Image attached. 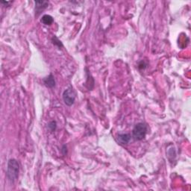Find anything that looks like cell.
Segmentation results:
<instances>
[{
	"mask_svg": "<svg viewBox=\"0 0 191 191\" xmlns=\"http://www.w3.org/2000/svg\"><path fill=\"white\" fill-rule=\"evenodd\" d=\"M19 164L15 159H10L8 163L7 167V177L10 182L15 181L19 176Z\"/></svg>",
	"mask_w": 191,
	"mask_h": 191,
	"instance_id": "obj_1",
	"label": "cell"
},
{
	"mask_svg": "<svg viewBox=\"0 0 191 191\" xmlns=\"http://www.w3.org/2000/svg\"><path fill=\"white\" fill-rule=\"evenodd\" d=\"M146 132H147L146 125L145 123H140L134 126L133 131H132V134L136 140H141L146 137Z\"/></svg>",
	"mask_w": 191,
	"mask_h": 191,
	"instance_id": "obj_2",
	"label": "cell"
},
{
	"mask_svg": "<svg viewBox=\"0 0 191 191\" xmlns=\"http://www.w3.org/2000/svg\"><path fill=\"white\" fill-rule=\"evenodd\" d=\"M76 93L72 87L68 88L63 93V100L67 105L71 106L75 102Z\"/></svg>",
	"mask_w": 191,
	"mask_h": 191,
	"instance_id": "obj_3",
	"label": "cell"
},
{
	"mask_svg": "<svg viewBox=\"0 0 191 191\" xmlns=\"http://www.w3.org/2000/svg\"><path fill=\"white\" fill-rule=\"evenodd\" d=\"M116 140L121 144H127L130 141L131 135L129 134H120L117 135Z\"/></svg>",
	"mask_w": 191,
	"mask_h": 191,
	"instance_id": "obj_4",
	"label": "cell"
},
{
	"mask_svg": "<svg viewBox=\"0 0 191 191\" xmlns=\"http://www.w3.org/2000/svg\"><path fill=\"white\" fill-rule=\"evenodd\" d=\"M43 82L44 84H45L47 87L52 88L55 86V81L54 76H53L52 74H50L49 76L46 77L45 79H43Z\"/></svg>",
	"mask_w": 191,
	"mask_h": 191,
	"instance_id": "obj_5",
	"label": "cell"
},
{
	"mask_svg": "<svg viewBox=\"0 0 191 191\" xmlns=\"http://www.w3.org/2000/svg\"><path fill=\"white\" fill-rule=\"evenodd\" d=\"M49 5V2L47 1H37L35 2V8H36L37 12L40 13L41 10H43L47 8Z\"/></svg>",
	"mask_w": 191,
	"mask_h": 191,
	"instance_id": "obj_6",
	"label": "cell"
},
{
	"mask_svg": "<svg viewBox=\"0 0 191 191\" xmlns=\"http://www.w3.org/2000/svg\"><path fill=\"white\" fill-rule=\"evenodd\" d=\"M53 21H54V19H53L52 17L50 15H48V14H46L43 16V17H42L41 19V22H43V23L44 25H51L53 22Z\"/></svg>",
	"mask_w": 191,
	"mask_h": 191,
	"instance_id": "obj_7",
	"label": "cell"
},
{
	"mask_svg": "<svg viewBox=\"0 0 191 191\" xmlns=\"http://www.w3.org/2000/svg\"><path fill=\"white\" fill-rule=\"evenodd\" d=\"M48 126H49V128L51 129V131L53 132V131H55L56 129V126H57V125H56L55 122L52 121L49 123V125H48Z\"/></svg>",
	"mask_w": 191,
	"mask_h": 191,
	"instance_id": "obj_8",
	"label": "cell"
},
{
	"mask_svg": "<svg viewBox=\"0 0 191 191\" xmlns=\"http://www.w3.org/2000/svg\"><path fill=\"white\" fill-rule=\"evenodd\" d=\"M52 40H53V43H54V44H57L58 43V46L59 47H62V44H61V41H59V40H58L57 38H55H55H53Z\"/></svg>",
	"mask_w": 191,
	"mask_h": 191,
	"instance_id": "obj_9",
	"label": "cell"
},
{
	"mask_svg": "<svg viewBox=\"0 0 191 191\" xmlns=\"http://www.w3.org/2000/svg\"><path fill=\"white\" fill-rule=\"evenodd\" d=\"M2 4L8 5V4H10V3H11V2H4V1H2Z\"/></svg>",
	"mask_w": 191,
	"mask_h": 191,
	"instance_id": "obj_10",
	"label": "cell"
}]
</instances>
